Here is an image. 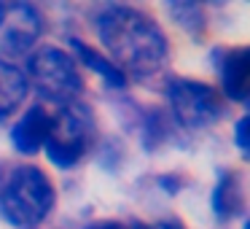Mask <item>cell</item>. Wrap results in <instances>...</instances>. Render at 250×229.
<instances>
[{
    "mask_svg": "<svg viewBox=\"0 0 250 229\" xmlns=\"http://www.w3.org/2000/svg\"><path fill=\"white\" fill-rule=\"evenodd\" d=\"M110 62L124 76L148 78L169 60V44L162 24L135 6H105L94 19Z\"/></svg>",
    "mask_w": 250,
    "mask_h": 229,
    "instance_id": "1",
    "label": "cell"
},
{
    "mask_svg": "<svg viewBox=\"0 0 250 229\" xmlns=\"http://www.w3.org/2000/svg\"><path fill=\"white\" fill-rule=\"evenodd\" d=\"M57 202V191L51 178L38 164H22L11 170L0 189V210L8 224L22 229H33L51 213Z\"/></svg>",
    "mask_w": 250,
    "mask_h": 229,
    "instance_id": "2",
    "label": "cell"
},
{
    "mask_svg": "<svg viewBox=\"0 0 250 229\" xmlns=\"http://www.w3.org/2000/svg\"><path fill=\"white\" fill-rule=\"evenodd\" d=\"M27 84L35 87V92L60 108L70 103H78L83 92V76L78 70L76 57L67 51L54 49V46H43L35 54H30L27 62Z\"/></svg>",
    "mask_w": 250,
    "mask_h": 229,
    "instance_id": "3",
    "label": "cell"
},
{
    "mask_svg": "<svg viewBox=\"0 0 250 229\" xmlns=\"http://www.w3.org/2000/svg\"><path fill=\"white\" fill-rule=\"evenodd\" d=\"M94 137H97V121L92 108L83 103H70L60 108V114H54V124L46 137V154L51 164L67 170L86 157Z\"/></svg>",
    "mask_w": 250,
    "mask_h": 229,
    "instance_id": "4",
    "label": "cell"
},
{
    "mask_svg": "<svg viewBox=\"0 0 250 229\" xmlns=\"http://www.w3.org/2000/svg\"><path fill=\"white\" fill-rule=\"evenodd\" d=\"M167 100L175 121L183 130H205L223 114V100L215 87L196 78H172L167 84Z\"/></svg>",
    "mask_w": 250,
    "mask_h": 229,
    "instance_id": "5",
    "label": "cell"
},
{
    "mask_svg": "<svg viewBox=\"0 0 250 229\" xmlns=\"http://www.w3.org/2000/svg\"><path fill=\"white\" fill-rule=\"evenodd\" d=\"M43 35V17L30 3H3L0 14V54H27Z\"/></svg>",
    "mask_w": 250,
    "mask_h": 229,
    "instance_id": "6",
    "label": "cell"
},
{
    "mask_svg": "<svg viewBox=\"0 0 250 229\" xmlns=\"http://www.w3.org/2000/svg\"><path fill=\"white\" fill-rule=\"evenodd\" d=\"M51 124H54V114L43 105H33L22 114V119L14 124L11 130V143L19 154L24 157H33L41 148L46 146V137L51 132Z\"/></svg>",
    "mask_w": 250,
    "mask_h": 229,
    "instance_id": "7",
    "label": "cell"
},
{
    "mask_svg": "<svg viewBox=\"0 0 250 229\" xmlns=\"http://www.w3.org/2000/svg\"><path fill=\"white\" fill-rule=\"evenodd\" d=\"M221 81L226 97L234 103H248L250 97V49L248 46H231L223 51L221 60Z\"/></svg>",
    "mask_w": 250,
    "mask_h": 229,
    "instance_id": "8",
    "label": "cell"
},
{
    "mask_svg": "<svg viewBox=\"0 0 250 229\" xmlns=\"http://www.w3.org/2000/svg\"><path fill=\"white\" fill-rule=\"evenodd\" d=\"M27 92H30V84L24 70L17 68L11 60L0 57V121L8 119L24 103Z\"/></svg>",
    "mask_w": 250,
    "mask_h": 229,
    "instance_id": "9",
    "label": "cell"
},
{
    "mask_svg": "<svg viewBox=\"0 0 250 229\" xmlns=\"http://www.w3.org/2000/svg\"><path fill=\"white\" fill-rule=\"evenodd\" d=\"M212 213L223 221L229 218H237L245 207V197H242V178H239L237 170H226L221 175V181L215 183L212 191Z\"/></svg>",
    "mask_w": 250,
    "mask_h": 229,
    "instance_id": "10",
    "label": "cell"
},
{
    "mask_svg": "<svg viewBox=\"0 0 250 229\" xmlns=\"http://www.w3.org/2000/svg\"><path fill=\"white\" fill-rule=\"evenodd\" d=\"M70 46H73V51H76V57L81 60V65H89L97 76H103V81H108L110 87H116V89H121L126 84V76L119 70V68L113 65V62L108 60V57H103L97 49H92L89 44H83V41H78V38H70ZM76 60V62H78Z\"/></svg>",
    "mask_w": 250,
    "mask_h": 229,
    "instance_id": "11",
    "label": "cell"
},
{
    "mask_svg": "<svg viewBox=\"0 0 250 229\" xmlns=\"http://www.w3.org/2000/svg\"><path fill=\"white\" fill-rule=\"evenodd\" d=\"M167 11L172 14V19L180 24L183 30H188L191 35H202L207 27V17L205 8L196 6V3H169Z\"/></svg>",
    "mask_w": 250,
    "mask_h": 229,
    "instance_id": "12",
    "label": "cell"
},
{
    "mask_svg": "<svg viewBox=\"0 0 250 229\" xmlns=\"http://www.w3.org/2000/svg\"><path fill=\"white\" fill-rule=\"evenodd\" d=\"M234 140H237L239 151L248 157V116H242V119L237 121V127H234Z\"/></svg>",
    "mask_w": 250,
    "mask_h": 229,
    "instance_id": "13",
    "label": "cell"
},
{
    "mask_svg": "<svg viewBox=\"0 0 250 229\" xmlns=\"http://www.w3.org/2000/svg\"><path fill=\"white\" fill-rule=\"evenodd\" d=\"M135 229H186V227L178 218H162V221H153V224H137Z\"/></svg>",
    "mask_w": 250,
    "mask_h": 229,
    "instance_id": "14",
    "label": "cell"
},
{
    "mask_svg": "<svg viewBox=\"0 0 250 229\" xmlns=\"http://www.w3.org/2000/svg\"><path fill=\"white\" fill-rule=\"evenodd\" d=\"M156 183H159V186H162V189H167V191H169V194H175V191H178V189H180V186H183V183H186V181H183V178H180V175H162V178H159V181H156Z\"/></svg>",
    "mask_w": 250,
    "mask_h": 229,
    "instance_id": "15",
    "label": "cell"
},
{
    "mask_svg": "<svg viewBox=\"0 0 250 229\" xmlns=\"http://www.w3.org/2000/svg\"><path fill=\"white\" fill-rule=\"evenodd\" d=\"M86 229H129V227L121 224V221H94V224H89Z\"/></svg>",
    "mask_w": 250,
    "mask_h": 229,
    "instance_id": "16",
    "label": "cell"
},
{
    "mask_svg": "<svg viewBox=\"0 0 250 229\" xmlns=\"http://www.w3.org/2000/svg\"><path fill=\"white\" fill-rule=\"evenodd\" d=\"M0 170H3V164H0ZM3 181H6V175L0 173V189H3Z\"/></svg>",
    "mask_w": 250,
    "mask_h": 229,
    "instance_id": "17",
    "label": "cell"
},
{
    "mask_svg": "<svg viewBox=\"0 0 250 229\" xmlns=\"http://www.w3.org/2000/svg\"><path fill=\"white\" fill-rule=\"evenodd\" d=\"M0 14H3V3H0Z\"/></svg>",
    "mask_w": 250,
    "mask_h": 229,
    "instance_id": "18",
    "label": "cell"
}]
</instances>
